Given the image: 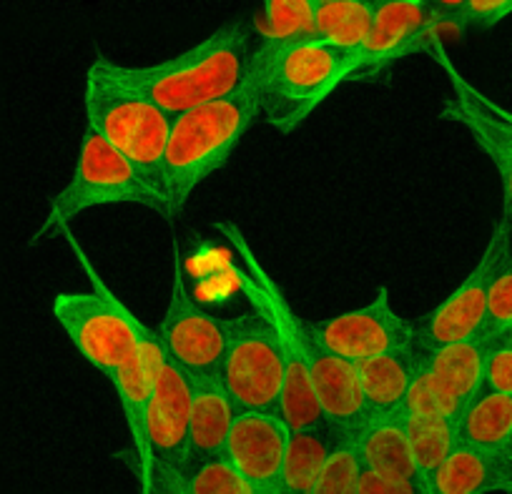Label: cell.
Here are the masks:
<instances>
[{"instance_id": "6da1fadb", "label": "cell", "mask_w": 512, "mask_h": 494, "mask_svg": "<svg viewBox=\"0 0 512 494\" xmlns=\"http://www.w3.org/2000/svg\"><path fill=\"white\" fill-rule=\"evenodd\" d=\"M216 229L241 261L236 279L251 309L272 326L282 344L284 389L279 417L287 422L289 432L327 422L339 434L352 437L367 422L357 367L319 347L309 332V324L292 311V304L262 261L256 259L239 226L231 221H216Z\"/></svg>"}, {"instance_id": "7a4b0ae2", "label": "cell", "mask_w": 512, "mask_h": 494, "mask_svg": "<svg viewBox=\"0 0 512 494\" xmlns=\"http://www.w3.org/2000/svg\"><path fill=\"white\" fill-rule=\"evenodd\" d=\"M262 116L274 131L292 133L337 91L357 78V56L317 36L264 41L251 56Z\"/></svg>"}, {"instance_id": "3957f363", "label": "cell", "mask_w": 512, "mask_h": 494, "mask_svg": "<svg viewBox=\"0 0 512 494\" xmlns=\"http://www.w3.org/2000/svg\"><path fill=\"white\" fill-rule=\"evenodd\" d=\"M259 116V86L251 71L231 96L174 116L164 153V199L169 214H179L189 196L234 156Z\"/></svg>"}, {"instance_id": "277c9868", "label": "cell", "mask_w": 512, "mask_h": 494, "mask_svg": "<svg viewBox=\"0 0 512 494\" xmlns=\"http://www.w3.org/2000/svg\"><path fill=\"white\" fill-rule=\"evenodd\" d=\"M251 41L241 26H224L189 51L154 66H123L111 61V71L128 88L164 108L171 116L231 96L246 81L251 68Z\"/></svg>"}, {"instance_id": "5b68a950", "label": "cell", "mask_w": 512, "mask_h": 494, "mask_svg": "<svg viewBox=\"0 0 512 494\" xmlns=\"http://www.w3.org/2000/svg\"><path fill=\"white\" fill-rule=\"evenodd\" d=\"M83 111L88 131L131 161L164 194V153L174 116L144 93L128 88L111 71V61L98 56L86 73Z\"/></svg>"}, {"instance_id": "8992f818", "label": "cell", "mask_w": 512, "mask_h": 494, "mask_svg": "<svg viewBox=\"0 0 512 494\" xmlns=\"http://www.w3.org/2000/svg\"><path fill=\"white\" fill-rule=\"evenodd\" d=\"M63 236L86 271L93 291H61L53 296V319L76 352L113 382L139 354L141 319L103 284L81 244L68 231H63Z\"/></svg>"}, {"instance_id": "52a82bcc", "label": "cell", "mask_w": 512, "mask_h": 494, "mask_svg": "<svg viewBox=\"0 0 512 494\" xmlns=\"http://www.w3.org/2000/svg\"><path fill=\"white\" fill-rule=\"evenodd\" d=\"M118 204H136L156 211V214H169L164 194L136 169L134 163L113 151L96 133L86 131L81 146H78L76 169H73L68 184L51 199L46 219L33 234L31 244L48 234H63L66 226L86 211Z\"/></svg>"}, {"instance_id": "ba28073f", "label": "cell", "mask_w": 512, "mask_h": 494, "mask_svg": "<svg viewBox=\"0 0 512 494\" xmlns=\"http://www.w3.org/2000/svg\"><path fill=\"white\" fill-rule=\"evenodd\" d=\"M226 319V354L219 379L239 412L279 414L284 389V354L272 326L244 311Z\"/></svg>"}, {"instance_id": "9c48e42d", "label": "cell", "mask_w": 512, "mask_h": 494, "mask_svg": "<svg viewBox=\"0 0 512 494\" xmlns=\"http://www.w3.org/2000/svg\"><path fill=\"white\" fill-rule=\"evenodd\" d=\"M171 294L156 337L164 357L181 369L191 382L219 377L226 354V319L209 314L196 304L186 286L179 239L171 246Z\"/></svg>"}, {"instance_id": "30bf717a", "label": "cell", "mask_w": 512, "mask_h": 494, "mask_svg": "<svg viewBox=\"0 0 512 494\" xmlns=\"http://www.w3.org/2000/svg\"><path fill=\"white\" fill-rule=\"evenodd\" d=\"M319 347L349 364L395 352H415L417 329L400 316L390 301V291L379 289L369 304L322 321H307Z\"/></svg>"}, {"instance_id": "8fae6325", "label": "cell", "mask_w": 512, "mask_h": 494, "mask_svg": "<svg viewBox=\"0 0 512 494\" xmlns=\"http://www.w3.org/2000/svg\"><path fill=\"white\" fill-rule=\"evenodd\" d=\"M191 379L169 359L156 377L141 427V442L134 449L139 487L159 469L186 472L189 467Z\"/></svg>"}, {"instance_id": "7c38bea8", "label": "cell", "mask_w": 512, "mask_h": 494, "mask_svg": "<svg viewBox=\"0 0 512 494\" xmlns=\"http://www.w3.org/2000/svg\"><path fill=\"white\" fill-rule=\"evenodd\" d=\"M510 221H500L480 261L460 281L455 291L432 309L417 329V352H432L437 347L467 342L482 334L487 314V294L497 269L510 254Z\"/></svg>"}, {"instance_id": "4fadbf2b", "label": "cell", "mask_w": 512, "mask_h": 494, "mask_svg": "<svg viewBox=\"0 0 512 494\" xmlns=\"http://www.w3.org/2000/svg\"><path fill=\"white\" fill-rule=\"evenodd\" d=\"M435 58L447 71L452 98L442 108V116L460 123L487 158L495 163L502 186V221H512V113L482 96L460 71L452 66L442 46H435Z\"/></svg>"}, {"instance_id": "5bb4252c", "label": "cell", "mask_w": 512, "mask_h": 494, "mask_svg": "<svg viewBox=\"0 0 512 494\" xmlns=\"http://www.w3.org/2000/svg\"><path fill=\"white\" fill-rule=\"evenodd\" d=\"M437 43V23L425 0H374L372 31L357 53V78L374 76L415 53H432Z\"/></svg>"}, {"instance_id": "9a60e30c", "label": "cell", "mask_w": 512, "mask_h": 494, "mask_svg": "<svg viewBox=\"0 0 512 494\" xmlns=\"http://www.w3.org/2000/svg\"><path fill=\"white\" fill-rule=\"evenodd\" d=\"M289 427L279 414L239 412L226 439L224 459L244 474L259 494L279 489Z\"/></svg>"}, {"instance_id": "2e32d148", "label": "cell", "mask_w": 512, "mask_h": 494, "mask_svg": "<svg viewBox=\"0 0 512 494\" xmlns=\"http://www.w3.org/2000/svg\"><path fill=\"white\" fill-rule=\"evenodd\" d=\"M487 352L490 344L482 337L420 352V379L452 422L485 389Z\"/></svg>"}, {"instance_id": "e0dca14e", "label": "cell", "mask_w": 512, "mask_h": 494, "mask_svg": "<svg viewBox=\"0 0 512 494\" xmlns=\"http://www.w3.org/2000/svg\"><path fill=\"white\" fill-rule=\"evenodd\" d=\"M425 494H512V459L457 442Z\"/></svg>"}, {"instance_id": "ac0fdd59", "label": "cell", "mask_w": 512, "mask_h": 494, "mask_svg": "<svg viewBox=\"0 0 512 494\" xmlns=\"http://www.w3.org/2000/svg\"><path fill=\"white\" fill-rule=\"evenodd\" d=\"M234 407L219 377L191 382V427H189V464L224 457L226 439L236 422Z\"/></svg>"}, {"instance_id": "d6986e66", "label": "cell", "mask_w": 512, "mask_h": 494, "mask_svg": "<svg viewBox=\"0 0 512 494\" xmlns=\"http://www.w3.org/2000/svg\"><path fill=\"white\" fill-rule=\"evenodd\" d=\"M420 352H395L357 364L367 419L402 417L412 382H415Z\"/></svg>"}, {"instance_id": "ffe728a7", "label": "cell", "mask_w": 512, "mask_h": 494, "mask_svg": "<svg viewBox=\"0 0 512 494\" xmlns=\"http://www.w3.org/2000/svg\"><path fill=\"white\" fill-rule=\"evenodd\" d=\"M352 444L359 464L367 472L420 484L402 417L367 419L352 434Z\"/></svg>"}, {"instance_id": "44dd1931", "label": "cell", "mask_w": 512, "mask_h": 494, "mask_svg": "<svg viewBox=\"0 0 512 494\" xmlns=\"http://www.w3.org/2000/svg\"><path fill=\"white\" fill-rule=\"evenodd\" d=\"M342 439L344 434L329 427L327 422L317 424V427L299 429V432H289L279 489L287 494H312L314 484L322 477L329 457H332Z\"/></svg>"}, {"instance_id": "7402d4cb", "label": "cell", "mask_w": 512, "mask_h": 494, "mask_svg": "<svg viewBox=\"0 0 512 494\" xmlns=\"http://www.w3.org/2000/svg\"><path fill=\"white\" fill-rule=\"evenodd\" d=\"M457 442L512 459V397L480 392L455 422Z\"/></svg>"}, {"instance_id": "603a6c76", "label": "cell", "mask_w": 512, "mask_h": 494, "mask_svg": "<svg viewBox=\"0 0 512 494\" xmlns=\"http://www.w3.org/2000/svg\"><path fill=\"white\" fill-rule=\"evenodd\" d=\"M402 424H405L407 444H410L417 479H420V487L422 492H425L432 474H435L437 467L445 462L447 454L455 449V422L447 419L445 414L435 412V409L412 407V404H407V407L402 409Z\"/></svg>"}, {"instance_id": "cb8c5ba5", "label": "cell", "mask_w": 512, "mask_h": 494, "mask_svg": "<svg viewBox=\"0 0 512 494\" xmlns=\"http://www.w3.org/2000/svg\"><path fill=\"white\" fill-rule=\"evenodd\" d=\"M314 36L357 56L374 21V0H312Z\"/></svg>"}, {"instance_id": "d4e9b609", "label": "cell", "mask_w": 512, "mask_h": 494, "mask_svg": "<svg viewBox=\"0 0 512 494\" xmlns=\"http://www.w3.org/2000/svg\"><path fill=\"white\" fill-rule=\"evenodd\" d=\"M184 489L186 494H259V489L224 457L189 464L184 472Z\"/></svg>"}, {"instance_id": "484cf974", "label": "cell", "mask_w": 512, "mask_h": 494, "mask_svg": "<svg viewBox=\"0 0 512 494\" xmlns=\"http://www.w3.org/2000/svg\"><path fill=\"white\" fill-rule=\"evenodd\" d=\"M314 36L312 0H264V41Z\"/></svg>"}, {"instance_id": "4316f807", "label": "cell", "mask_w": 512, "mask_h": 494, "mask_svg": "<svg viewBox=\"0 0 512 494\" xmlns=\"http://www.w3.org/2000/svg\"><path fill=\"white\" fill-rule=\"evenodd\" d=\"M512 332V254L502 261L487 294V314L480 337L487 344L502 342Z\"/></svg>"}, {"instance_id": "83f0119b", "label": "cell", "mask_w": 512, "mask_h": 494, "mask_svg": "<svg viewBox=\"0 0 512 494\" xmlns=\"http://www.w3.org/2000/svg\"><path fill=\"white\" fill-rule=\"evenodd\" d=\"M482 392L512 397V347L505 339L490 344V352H487L485 359V389Z\"/></svg>"}, {"instance_id": "f1b7e54d", "label": "cell", "mask_w": 512, "mask_h": 494, "mask_svg": "<svg viewBox=\"0 0 512 494\" xmlns=\"http://www.w3.org/2000/svg\"><path fill=\"white\" fill-rule=\"evenodd\" d=\"M512 13V0H467L452 28H492Z\"/></svg>"}, {"instance_id": "f546056e", "label": "cell", "mask_w": 512, "mask_h": 494, "mask_svg": "<svg viewBox=\"0 0 512 494\" xmlns=\"http://www.w3.org/2000/svg\"><path fill=\"white\" fill-rule=\"evenodd\" d=\"M357 494H425L417 482H407V479H392L382 477L362 469L357 484Z\"/></svg>"}, {"instance_id": "4dcf8cb0", "label": "cell", "mask_w": 512, "mask_h": 494, "mask_svg": "<svg viewBox=\"0 0 512 494\" xmlns=\"http://www.w3.org/2000/svg\"><path fill=\"white\" fill-rule=\"evenodd\" d=\"M141 494H186L184 472L174 469H159L141 484Z\"/></svg>"}, {"instance_id": "1f68e13d", "label": "cell", "mask_w": 512, "mask_h": 494, "mask_svg": "<svg viewBox=\"0 0 512 494\" xmlns=\"http://www.w3.org/2000/svg\"><path fill=\"white\" fill-rule=\"evenodd\" d=\"M427 8H430L432 18H435L437 28L440 26H452L455 18L460 16V11L465 8L467 0H425Z\"/></svg>"}, {"instance_id": "d6a6232c", "label": "cell", "mask_w": 512, "mask_h": 494, "mask_svg": "<svg viewBox=\"0 0 512 494\" xmlns=\"http://www.w3.org/2000/svg\"><path fill=\"white\" fill-rule=\"evenodd\" d=\"M505 342H507V344H510V347H512V332H510V334H507V337H505Z\"/></svg>"}, {"instance_id": "836d02e7", "label": "cell", "mask_w": 512, "mask_h": 494, "mask_svg": "<svg viewBox=\"0 0 512 494\" xmlns=\"http://www.w3.org/2000/svg\"><path fill=\"white\" fill-rule=\"evenodd\" d=\"M267 494H287V492H282V489H274V492H267Z\"/></svg>"}]
</instances>
